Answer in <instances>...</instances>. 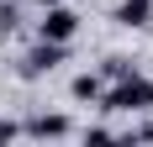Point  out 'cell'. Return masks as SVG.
<instances>
[{
  "mask_svg": "<svg viewBox=\"0 0 153 147\" xmlns=\"http://www.w3.org/2000/svg\"><path fill=\"white\" fill-rule=\"evenodd\" d=\"M100 110H116V116L153 110V79H143V74H122L116 89H100Z\"/></svg>",
  "mask_w": 153,
  "mask_h": 147,
  "instance_id": "cell-1",
  "label": "cell"
},
{
  "mask_svg": "<svg viewBox=\"0 0 153 147\" xmlns=\"http://www.w3.org/2000/svg\"><path fill=\"white\" fill-rule=\"evenodd\" d=\"M74 32H79V16L69 11L63 0H58V5H42V21H37V37H42V42H63V47H69Z\"/></svg>",
  "mask_w": 153,
  "mask_h": 147,
  "instance_id": "cell-2",
  "label": "cell"
},
{
  "mask_svg": "<svg viewBox=\"0 0 153 147\" xmlns=\"http://www.w3.org/2000/svg\"><path fill=\"white\" fill-rule=\"evenodd\" d=\"M58 63H63V42H42V37H37V47L21 58V74H27V79H42V74H53Z\"/></svg>",
  "mask_w": 153,
  "mask_h": 147,
  "instance_id": "cell-3",
  "label": "cell"
},
{
  "mask_svg": "<svg viewBox=\"0 0 153 147\" xmlns=\"http://www.w3.org/2000/svg\"><path fill=\"white\" fill-rule=\"evenodd\" d=\"M116 21L122 26H148L153 21V0H122L116 5Z\"/></svg>",
  "mask_w": 153,
  "mask_h": 147,
  "instance_id": "cell-4",
  "label": "cell"
},
{
  "mask_svg": "<svg viewBox=\"0 0 153 147\" xmlns=\"http://www.w3.org/2000/svg\"><path fill=\"white\" fill-rule=\"evenodd\" d=\"M27 132H32V137H63V132H69V121H63V116H32Z\"/></svg>",
  "mask_w": 153,
  "mask_h": 147,
  "instance_id": "cell-5",
  "label": "cell"
},
{
  "mask_svg": "<svg viewBox=\"0 0 153 147\" xmlns=\"http://www.w3.org/2000/svg\"><path fill=\"white\" fill-rule=\"evenodd\" d=\"M69 95H74V100H100V79H95V74H79L74 84H69Z\"/></svg>",
  "mask_w": 153,
  "mask_h": 147,
  "instance_id": "cell-6",
  "label": "cell"
},
{
  "mask_svg": "<svg viewBox=\"0 0 153 147\" xmlns=\"http://www.w3.org/2000/svg\"><path fill=\"white\" fill-rule=\"evenodd\" d=\"M16 26V5H11V0H0V32H11Z\"/></svg>",
  "mask_w": 153,
  "mask_h": 147,
  "instance_id": "cell-7",
  "label": "cell"
},
{
  "mask_svg": "<svg viewBox=\"0 0 153 147\" xmlns=\"http://www.w3.org/2000/svg\"><path fill=\"white\" fill-rule=\"evenodd\" d=\"M106 74H111V79H122V74H132V63H127V58H106Z\"/></svg>",
  "mask_w": 153,
  "mask_h": 147,
  "instance_id": "cell-8",
  "label": "cell"
},
{
  "mask_svg": "<svg viewBox=\"0 0 153 147\" xmlns=\"http://www.w3.org/2000/svg\"><path fill=\"white\" fill-rule=\"evenodd\" d=\"M16 132H21V126H16V121H0V142H11Z\"/></svg>",
  "mask_w": 153,
  "mask_h": 147,
  "instance_id": "cell-9",
  "label": "cell"
},
{
  "mask_svg": "<svg viewBox=\"0 0 153 147\" xmlns=\"http://www.w3.org/2000/svg\"><path fill=\"white\" fill-rule=\"evenodd\" d=\"M37 5H58V0H37Z\"/></svg>",
  "mask_w": 153,
  "mask_h": 147,
  "instance_id": "cell-10",
  "label": "cell"
}]
</instances>
